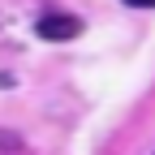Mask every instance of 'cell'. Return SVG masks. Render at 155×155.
<instances>
[{"label":"cell","mask_w":155,"mask_h":155,"mask_svg":"<svg viewBox=\"0 0 155 155\" xmlns=\"http://www.w3.org/2000/svg\"><path fill=\"white\" fill-rule=\"evenodd\" d=\"M35 35L48 39V43H69V39L82 35V22H78L73 13H43L35 22Z\"/></svg>","instance_id":"1"},{"label":"cell","mask_w":155,"mask_h":155,"mask_svg":"<svg viewBox=\"0 0 155 155\" xmlns=\"http://www.w3.org/2000/svg\"><path fill=\"white\" fill-rule=\"evenodd\" d=\"M121 5H129V9H155V0H121Z\"/></svg>","instance_id":"2"}]
</instances>
